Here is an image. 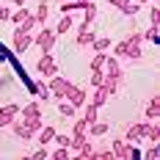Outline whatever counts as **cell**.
Segmentation results:
<instances>
[{
    "instance_id": "obj_1",
    "label": "cell",
    "mask_w": 160,
    "mask_h": 160,
    "mask_svg": "<svg viewBox=\"0 0 160 160\" xmlns=\"http://www.w3.org/2000/svg\"><path fill=\"white\" fill-rule=\"evenodd\" d=\"M111 152H113V158H116V160H138V158H141L138 146L130 144V141H124V138H116Z\"/></svg>"
},
{
    "instance_id": "obj_2",
    "label": "cell",
    "mask_w": 160,
    "mask_h": 160,
    "mask_svg": "<svg viewBox=\"0 0 160 160\" xmlns=\"http://www.w3.org/2000/svg\"><path fill=\"white\" fill-rule=\"evenodd\" d=\"M31 44H33V33L25 31L22 25H17V28H14V52H17V55H25Z\"/></svg>"
},
{
    "instance_id": "obj_3",
    "label": "cell",
    "mask_w": 160,
    "mask_h": 160,
    "mask_svg": "<svg viewBox=\"0 0 160 160\" xmlns=\"http://www.w3.org/2000/svg\"><path fill=\"white\" fill-rule=\"evenodd\" d=\"M36 72H39L44 80L52 78V75H58V64H55V58H52L50 52H42V58L36 61Z\"/></svg>"
},
{
    "instance_id": "obj_4",
    "label": "cell",
    "mask_w": 160,
    "mask_h": 160,
    "mask_svg": "<svg viewBox=\"0 0 160 160\" xmlns=\"http://www.w3.org/2000/svg\"><path fill=\"white\" fill-rule=\"evenodd\" d=\"M55 31H50V28H44V31H39L36 36H33V44L42 50V52H52V47H55Z\"/></svg>"
},
{
    "instance_id": "obj_5",
    "label": "cell",
    "mask_w": 160,
    "mask_h": 160,
    "mask_svg": "<svg viewBox=\"0 0 160 160\" xmlns=\"http://www.w3.org/2000/svg\"><path fill=\"white\" fill-rule=\"evenodd\" d=\"M47 88H50V99H64V94H66V88H69V80L66 78H58V75H52V78H47Z\"/></svg>"
},
{
    "instance_id": "obj_6",
    "label": "cell",
    "mask_w": 160,
    "mask_h": 160,
    "mask_svg": "<svg viewBox=\"0 0 160 160\" xmlns=\"http://www.w3.org/2000/svg\"><path fill=\"white\" fill-rule=\"evenodd\" d=\"M64 99H66V102H72L75 108H80V105H86L88 94H86V88H80V86H75V83H69V88H66Z\"/></svg>"
},
{
    "instance_id": "obj_7",
    "label": "cell",
    "mask_w": 160,
    "mask_h": 160,
    "mask_svg": "<svg viewBox=\"0 0 160 160\" xmlns=\"http://www.w3.org/2000/svg\"><path fill=\"white\" fill-rule=\"evenodd\" d=\"M146 127H149V122H135V124H130V127H127V135H124V141H130V144L144 141V138H146Z\"/></svg>"
},
{
    "instance_id": "obj_8",
    "label": "cell",
    "mask_w": 160,
    "mask_h": 160,
    "mask_svg": "<svg viewBox=\"0 0 160 160\" xmlns=\"http://www.w3.org/2000/svg\"><path fill=\"white\" fill-rule=\"evenodd\" d=\"M17 116H19V105H17V102H8V105H3V108H0V130L8 127V124L14 122Z\"/></svg>"
},
{
    "instance_id": "obj_9",
    "label": "cell",
    "mask_w": 160,
    "mask_h": 160,
    "mask_svg": "<svg viewBox=\"0 0 160 160\" xmlns=\"http://www.w3.org/2000/svg\"><path fill=\"white\" fill-rule=\"evenodd\" d=\"M8 127L14 130V135L19 138V141H33V138H36V132H33V130L28 127V124H25L22 119H14V122H11Z\"/></svg>"
},
{
    "instance_id": "obj_10",
    "label": "cell",
    "mask_w": 160,
    "mask_h": 160,
    "mask_svg": "<svg viewBox=\"0 0 160 160\" xmlns=\"http://www.w3.org/2000/svg\"><path fill=\"white\" fill-rule=\"evenodd\" d=\"M105 78L116 80L119 86H122V80H124V72H122V66H119V61H116L113 55H108V61H105Z\"/></svg>"
},
{
    "instance_id": "obj_11",
    "label": "cell",
    "mask_w": 160,
    "mask_h": 160,
    "mask_svg": "<svg viewBox=\"0 0 160 160\" xmlns=\"http://www.w3.org/2000/svg\"><path fill=\"white\" fill-rule=\"evenodd\" d=\"M94 39H97V33L91 31V28H83V25H80V28H78V36H75V44H78V47H91Z\"/></svg>"
},
{
    "instance_id": "obj_12",
    "label": "cell",
    "mask_w": 160,
    "mask_h": 160,
    "mask_svg": "<svg viewBox=\"0 0 160 160\" xmlns=\"http://www.w3.org/2000/svg\"><path fill=\"white\" fill-rule=\"evenodd\" d=\"M160 119V97H149L146 102V122H155Z\"/></svg>"
},
{
    "instance_id": "obj_13",
    "label": "cell",
    "mask_w": 160,
    "mask_h": 160,
    "mask_svg": "<svg viewBox=\"0 0 160 160\" xmlns=\"http://www.w3.org/2000/svg\"><path fill=\"white\" fill-rule=\"evenodd\" d=\"M22 119H42V105L39 102H28L25 108H19Z\"/></svg>"
},
{
    "instance_id": "obj_14",
    "label": "cell",
    "mask_w": 160,
    "mask_h": 160,
    "mask_svg": "<svg viewBox=\"0 0 160 160\" xmlns=\"http://www.w3.org/2000/svg\"><path fill=\"white\" fill-rule=\"evenodd\" d=\"M52 138H55V127H44V124H42V130L36 132V141L42 146H47V144H52Z\"/></svg>"
},
{
    "instance_id": "obj_15",
    "label": "cell",
    "mask_w": 160,
    "mask_h": 160,
    "mask_svg": "<svg viewBox=\"0 0 160 160\" xmlns=\"http://www.w3.org/2000/svg\"><path fill=\"white\" fill-rule=\"evenodd\" d=\"M124 58H130V61H141V58H144L141 44H138V42H127V52H124Z\"/></svg>"
},
{
    "instance_id": "obj_16",
    "label": "cell",
    "mask_w": 160,
    "mask_h": 160,
    "mask_svg": "<svg viewBox=\"0 0 160 160\" xmlns=\"http://www.w3.org/2000/svg\"><path fill=\"white\" fill-rule=\"evenodd\" d=\"M144 141H152V144H160V122H149V127H146V138Z\"/></svg>"
},
{
    "instance_id": "obj_17",
    "label": "cell",
    "mask_w": 160,
    "mask_h": 160,
    "mask_svg": "<svg viewBox=\"0 0 160 160\" xmlns=\"http://www.w3.org/2000/svg\"><path fill=\"white\" fill-rule=\"evenodd\" d=\"M36 22H39V25H47V17H50V6H47V0H42V3H39V8H36Z\"/></svg>"
},
{
    "instance_id": "obj_18",
    "label": "cell",
    "mask_w": 160,
    "mask_h": 160,
    "mask_svg": "<svg viewBox=\"0 0 160 160\" xmlns=\"http://www.w3.org/2000/svg\"><path fill=\"white\" fill-rule=\"evenodd\" d=\"M72 25H75V22H72V14H64V17H61V22H58V28H55V36L69 33V31H72Z\"/></svg>"
},
{
    "instance_id": "obj_19",
    "label": "cell",
    "mask_w": 160,
    "mask_h": 160,
    "mask_svg": "<svg viewBox=\"0 0 160 160\" xmlns=\"http://www.w3.org/2000/svg\"><path fill=\"white\" fill-rule=\"evenodd\" d=\"M83 119H86L88 124H91V122H97V119H99V108H97V105H91V102H86V113H83Z\"/></svg>"
},
{
    "instance_id": "obj_20",
    "label": "cell",
    "mask_w": 160,
    "mask_h": 160,
    "mask_svg": "<svg viewBox=\"0 0 160 160\" xmlns=\"http://www.w3.org/2000/svg\"><path fill=\"white\" fill-rule=\"evenodd\" d=\"M91 152H94V144H91V138H88V141H86V144L80 146V149L75 152V155H78L80 160H91Z\"/></svg>"
},
{
    "instance_id": "obj_21",
    "label": "cell",
    "mask_w": 160,
    "mask_h": 160,
    "mask_svg": "<svg viewBox=\"0 0 160 160\" xmlns=\"http://www.w3.org/2000/svg\"><path fill=\"white\" fill-rule=\"evenodd\" d=\"M108 99H111V97L105 94L102 88H94V94H91V105H97V108H102V105H105Z\"/></svg>"
},
{
    "instance_id": "obj_22",
    "label": "cell",
    "mask_w": 160,
    "mask_h": 160,
    "mask_svg": "<svg viewBox=\"0 0 160 160\" xmlns=\"http://www.w3.org/2000/svg\"><path fill=\"white\" fill-rule=\"evenodd\" d=\"M33 91H36V97H39V99H50V88H47V80H39V83L33 86Z\"/></svg>"
},
{
    "instance_id": "obj_23",
    "label": "cell",
    "mask_w": 160,
    "mask_h": 160,
    "mask_svg": "<svg viewBox=\"0 0 160 160\" xmlns=\"http://www.w3.org/2000/svg\"><path fill=\"white\" fill-rule=\"evenodd\" d=\"M91 47H94V52H105V50L111 47V39H105V36H97L94 42H91Z\"/></svg>"
},
{
    "instance_id": "obj_24",
    "label": "cell",
    "mask_w": 160,
    "mask_h": 160,
    "mask_svg": "<svg viewBox=\"0 0 160 160\" xmlns=\"http://www.w3.org/2000/svg\"><path fill=\"white\" fill-rule=\"evenodd\" d=\"M28 14H31V8H25V6H19L17 11H11V17H8V19H11L14 25H19V22H22V19H25Z\"/></svg>"
},
{
    "instance_id": "obj_25",
    "label": "cell",
    "mask_w": 160,
    "mask_h": 160,
    "mask_svg": "<svg viewBox=\"0 0 160 160\" xmlns=\"http://www.w3.org/2000/svg\"><path fill=\"white\" fill-rule=\"evenodd\" d=\"M99 88H102L108 97H116V91H119V83H116V80H111V78H105V83H102Z\"/></svg>"
},
{
    "instance_id": "obj_26",
    "label": "cell",
    "mask_w": 160,
    "mask_h": 160,
    "mask_svg": "<svg viewBox=\"0 0 160 160\" xmlns=\"http://www.w3.org/2000/svg\"><path fill=\"white\" fill-rule=\"evenodd\" d=\"M58 111H61V116H66V119H75V105L72 102H66V99H61V105H58Z\"/></svg>"
},
{
    "instance_id": "obj_27",
    "label": "cell",
    "mask_w": 160,
    "mask_h": 160,
    "mask_svg": "<svg viewBox=\"0 0 160 160\" xmlns=\"http://www.w3.org/2000/svg\"><path fill=\"white\" fill-rule=\"evenodd\" d=\"M88 127H91V135H94V138H99V135H105V132H108V124H105V122H99V119L91 122Z\"/></svg>"
},
{
    "instance_id": "obj_28",
    "label": "cell",
    "mask_w": 160,
    "mask_h": 160,
    "mask_svg": "<svg viewBox=\"0 0 160 160\" xmlns=\"http://www.w3.org/2000/svg\"><path fill=\"white\" fill-rule=\"evenodd\" d=\"M144 39L146 42H160V25H149V31H144Z\"/></svg>"
},
{
    "instance_id": "obj_29",
    "label": "cell",
    "mask_w": 160,
    "mask_h": 160,
    "mask_svg": "<svg viewBox=\"0 0 160 160\" xmlns=\"http://www.w3.org/2000/svg\"><path fill=\"white\" fill-rule=\"evenodd\" d=\"M69 155H72V149H69V146H58V149H52V152H50V158H52V160H66Z\"/></svg>"
},
{
    "instance_id": "obj_30",
    "label": "cell",
    "mask_w": 160,
    "mask_h": 160,
    "mask_svg": "<svg viewBox=\"0 0 160 160\" xmlns=\"http://www.w3.org/2000/svg\"><path fill=\"white\" fill-rule=\"evenodd\" d=\"M105 61H108V52H94V58H91V69H105Z\"/></svg>"
},
{
    "instance_id": "obj_31",
    "label": "cell",
    "mask_w": 160,
    "mask_h": 160,
    "mask_svg": "<svg viewBox=\"0 0 160 160\" xmlns=\"http://www.w3.org/2000/svg\"><path fill=\"white\" fill-rule=\"evenodd\" d=\"M102 83H105V69H91V86L99 88Z\"/></svg>"
},
{
    "instance_id": "obj_32",
    "label": "cell",
    "mask_w": 160,
    "mask_h": 160,
    "mask_svg": "<svg viewBox=\"0 0 160 160\" xmlns=\"http://www.w3.org/2000/svg\"><path fill=\"white\" fill-rule=\"evenodd\" d=\"M111 158H113L111 149H94L91 152V160H111Z\"/></svg>"
},
{
    "instance_id": "obj_33",
    "label": "cell",
    "mask_w": 160,
    "mask_h": 160,
    "mask_svg": "<svg viewBox=\"0 0 160 160\" xmlns=\"http://www.w3.org/2000/svg\"><path fill=\"white\" fill-rule=\"evenodd\" d=\"M124 52H127V39H122L119 44H113V58H124Z\"/></svg>"
},
{
    "instance_id": "obj_34",
    "label": "cell",
    "mask_w": 160,
    "mask_h": 160,
    "mask_svg": "<svg viewBox=\"0 0 160 160\" xmlns=\"http://www.w3.org/2000/svg\"><path fill=\"white\" fill-rule=\"evenodd\" d=\"M149 25H160V6L158 3L149 8Z\"/></svg>"
},
{
    "instance_id": "obj_35",
    "label": "cell",
    "mask_w": 160,
    "mask_h": 160,
    "mask_svg": "<svg viewBox=\"0 0 160 160\" xmlns=\"http://www.w3.org/2000/svg\"><path fill=\"white\" fill-rule=\"evenodd\" d=\"M19 25H22L25 31H33V28H36L39 22H36V17H33V14H28V17H25V19H22V22H19Z\"/></svg>"
},
{
    "instance_id": "obj_36",
    "label": "cell",
    "mask_w": 160,
    "mask_h": 160,
    "mask_svg": "<svg viewBox=\"0 0 160 160\" xmlns=\"http://www.w3.org/2000/svg\"><path fill=\"white\" fill-rule=\"evenodd\" d=\"M31 158H33V160H44V158H50V149H47V146H39Z\"/></svg>"
},
{
    "instance_id": "obj_37",
    "label": "cell",
    "mask_w": 160,
    "mask_h": 160,
    "mask_svg": "<svg viewBox=\"0 0 160 160\" xmlns=\"http://www.w3.org/2000/svg\"><path fill=\"white\" fill-rule=\"evenodd\" d=\"M138 11H141V8H138L135 3H127V6L122 8V14H127V17H138Z\"/></svg>"
},
{
    "instance_id": "obj_38",
    "label": "cell",
    "mask_w": 160,
    "mask_h": 160,
    "mask_svg": "<svg viewBox=\"0 0 160 160\" xmlns=\"http://www.w3.org/2000/svg\"><path fill=\"white\" fill-rule=\"evenodd\" d=\"M72 132H88V122H86V119H78L75 127H72Z\"/></svg>"
},
{
    "instance_id": "obj_39",
    "label": "cell",
    "mask_w": 160,
    "mask_h": 160,
    "mask_svg": "<svg viewBox=\"0 0 160 160\" xmlns=\"http://www.w3.org/2000/svg\"><path fill=\"white\" fill-rule=\"evenodd\" d=\"M144 158H146V160H158V158H160V144H155L152 149H146Z\"/></svg>"
},
{
    "instance_id": "obj_40",
    "label": "cell",
    "mask_w": 160,
    "mask_h": 160,
    "mask_svg": "<svg viewBox=\"0 0 160 160\" xmlns=\"http://www.w3.org/2000/svg\"><path fill=\"white\" fill-rule=\"evenodd\" d=\"M58 146H69V135H64V132H55V138H52Z\"/></svg>"
},
{
    "instance_id": "obj_41",
    "label": "cell",
    "mask_w": 160,
    "mask_h": 160,
    "mask_svg": "<svg viewBox=\"0 0 160 160\" xmlns=\"http://www.w3.org/2000/svg\"><path fill=\"white\" fill-rule=\"evenodd\" d=\"M108 3H111V8H119V11H122V8L130 3V0H108Z\"/></svg>"
},
{
    "instance_id": "obj_42",
    "label": "cell",
    "mask_w": 160,
    "mask_h": 160,
    "mask_svg": "<svg viewBox=\"0 0 160 160\" xmlns=\"http://www.w3.org/2000/svg\"><path fill=\"white\" fill-rule=\"evenodd\" d=\"M8 17H11V11H8V8H6V6H3V3H0V22H6V19H8Z\"/></svg>"
},
{
    "instance_id": "obj_43",
    "label": "cell",
    "mask_w": 160,
    "mask_h": 160,
    "mask_svg": "<svg viewBox=\"0 0 160 160\" xmlns=\"http://www.w3.org/2000/svg\"><path fill=\"white\" fill-rule=\"evenodd\" d=\"M11 83H14V78H11V75H6V78H0V88H8Z\"/></svg>"
},
{
    "instance_id": "obj_44",
    "label": "cell",
    "mask_w": 160,
    "mask_h": 160,
    "mask_svg": "<svg viewBox=\"0 0 160 160\" xmlns=\"http://www.w3.org/2000/svg\"><path fill=\"white\" fill-rule=\"evenodd\" d=\"M80 3V8H86V6H88V3H94V0H78Z\"/></svg>"
},
{
    "instance_id": "obj_45",
    "label": "cell",
    "mask_w": 160,
    "mask_h": 160,
    "mask_svg": "<svg viewBox=\"0 0 160 160\" xmlns=\"http://www.w3.org/2000/svg\"><path fill=\"white\" fill-rule=\"evenodd\" d=\"M14 6H28V0H11Z\"/></svg>"
},
{
    "instance_id": "obj_46",
    "label": "cell",
    "mask_w": 160,
    "mask_h": 160,
    "mask_svg": "<svg viewBox=\"0 0 160 160\" xmlns=\"http://www.w3.org/2000/svg\"><path fill=\"white\" fill-rule=\"evenodd\" d=\"M141 3H155V0H141Z\"/></svg>"
},
{
    "instance_id": "obj_47",
    "label": "cell",
    "mask_w": 160,
    "mask_h": 160,
    "mask_svg": "<svg viewBox=\"0 0 160 160\" xmlns=\"http://www.w3.org/2000/svg\"><path fill=\"white\" fill-rule=\"evenodd\" d=\"M61 3H72V0H61Z\"/></svg>"
}]
</instances>
